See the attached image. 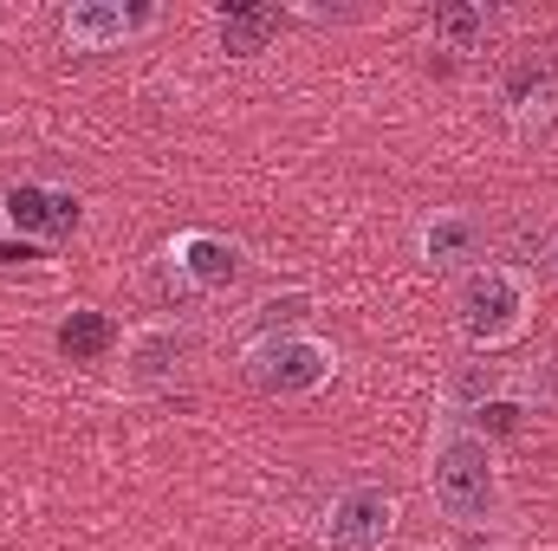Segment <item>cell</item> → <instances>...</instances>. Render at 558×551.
Segmentation results:
<instances>
[{
	"label": "cell",
	"instance_id": "1",
	"mask_svg": "<svg viewBox=\"0 0 558 551\" xmlns=\"http://www.w3.org/2000/svg\"><path fill=\"white\" fill-rule=\"evenodd\" d=\"M428 493L441 506V519L454 526H487L500 519V461H494V441L474 434L461 415H448L435 428V448H428Z\"/></svg>",
	"mask_w": 558,
	"mask_h": 551
},
{
	"label": "cell",
	"instance_id": "2",
	"mask_svg": "<svg viewBox=\"0 0 558 551\" xmlns=\"http://www.w3.org/2000/svg\"><path fill=\"white\" fill-rule=\"evenodd\" d=\"M526 311H533V292L513 267H474V273L454 285V325L474 351H500L526 331Z\"/></svg>",
	"mask_w": 558,
	"mask_h": 551
},
{
	"label": "cell",
	"instance_id": "3",
	"mask_svg": "<svg viewBox=\"0 0 558 551\" xmlns=\"http://www.w3.org/2000/svg\"><path fill=\"white\" fill-rule=\"evenodd\" d=\"M241 370L260 396H312L338 377V351L312 331H260L241 351Z\"/></svg>",
	"mask_w": 558,
	"mask_h": 551
},
{
	"label": "cell",
	"instance_id": "4",
	"mask_svg": "<svg viewBox=\"0 0 558 551\" xmlns=\"http://www.w3.org/2000/svg\"><path fill=\"white\" fill-rule=\"evenodd\" d=\"M390 532H397V493L377 487V480L344 487L318 519V546L325 551H384Z\"/></svg>",
	"mask_w": 558,
	"mask_h": 551
},
{
	"label": "cell",
	"instance_id": "5",
	"mask_svg": "<svg viewBox=\"0 0 558 551\" xmlns=\"http://www.w3.org/2000/svg\"><path fill=\"white\" fill-rule=\"evenodd\" d=\"M65 46H78V52H118V46H131L143 39L149 26H156V7H124V0H72L65 7Z\"/></svg>",
	"mask_w": 558,
	"mask_h": 551
},
{
	"label": "cell",
	"instance_id": "6",
	"mask_svg": "<svg viewBox=\"0 0 558 551\" xmlns=\"http://www.w3.org/2000/svg\"><path fill=\"white\" fill-rule=\"evenodd\" d=\"M189 357H195V331L175 325V318H162V325L131 331V344H124V377H131L137 390H162V383H175V377L189 370Z\"/></svg>",
	"mask_w": 558,
	"mask_h": 551
},
{
	"label": "cell",
	"instance_id": "7",
	"mask_svg": "<svg viewBox=\"0 0 558 551\" xmlns=\"http://www.w3.org/2000/svg\"><path fill=\"white\" fill-rule=\"evenodd\" d=\"M169 273H175V285H189V292H228L234 279L247 273V254L234 241L195 228V234H175L169 241Z\"/></svg>",
	"mask_w": 558,
	"mask_h": 551
},
{
	"label": "cell",
	"instance_id": "8",
	"mask_svg": "<svg viewBox=\"0 0 558 551\" xmlns=\"http://www.w3.org/2000/svg\"><path fill=\"white\" fill-rule=\"evenodd\" d=\"M0 215L20 228V241H59V234H72L78 228V195H65V188H46V182H13L7 188V201H0Z\"/></svg>",
	"mask_w": 558,
	"mask_h": 551
},
{
	"label": "cell",
	"instance_id": "9",
	"mask_svg": "<svg viewBox=\"0 0 558 551\" xmlns=\"http://www.w3.org/2000/svg\"><path fill=\"white\" fill-rule=\"evenodd\" d=\"M481 241H487V228L474 221V215H461V208H441V215H428L416 234L422 260L428 267H461V260H474L481 254Z\"/></svg>",
	"mask_w": 558,
	"mask_h": 551
},
{
	"label": "cell",
	"instance_id": "10",
	"mask_svg": "<svg viewBox=\"0 0 558 551\" xmlns=\"http://www.w3.org/2000/svg\"><path fill=\"white\" fill-rule=\"evenodd\" d=\"M215 33H221V52L254 59V52H267V39L279 33V7H221Z\"/></svg>",
	"mask_w": 558,
	"mask_h": 551
},
{
	"label": "cell",
	"instance_id": "11",
	"mask_svg": "<svg viewBox=\"0 0 558 551\" xmlns=\"http://www.w3.org/2000/svg\"><path fill=\"white\" fill-rule=\"evenodd\" d=\"M111 344H118V318H111V311H92V305L65 311V325H59V351H65L72 364H98Z\"/></svg>",
	"mask_w": 558,
	"mask_h": 551
},
{
	"label": "cell",
	"instance_id": "12",
	"mask_svg": "<svg viewBox=\"0 0 558 551\" xmlns=\"http://www.w3.org/2000/svg\"><path fill=\"white\" fill-rule=\"evenodd\" d=\"M500 98H507V111H513V118H526L533 105H553V59L520 52V59L500 72Z\"/></svg>",
	"mask_w": 558,
	"mask_h": 551
},
{
	"label": "cell",
	"instance_id": "13",
	"mask_svg": "<svg viewBox=\"0 0 558 551\" xmlns=\"http://www.w3.org/2000/svg\"><path fill=\"white\" fill-rule=\"evenodd\" d=\"M428 26H435V39H441L448 52H481V46H487L494 13H487V7H474V0H441Z\"/></svg>",
	"mask_w": 558,
	"mask_h": 551
},
{
	"label": "cell",
	"instance_id": "14",
	"mask_svg": "<svg viewBox=\"0 0 558 551\" xmlns=\"http://www.w3.org/2000/svg\"><path fill=\"white\" fill-rule=\"evenodd\" d=\"M494 396H507V377H500V370H461V377H454V383H448V403H454V409H481V403H494Z\"/></svg>",
	"mask_w": 558,
	"mask_h": 551
},
{
	"label": "cell",
	"instance_id": "15",
	"mask_svg": "<svg viewBox=\"0 0 558 551\" xmlns=\"http://www.w3.org/2000/svg\"><path fill=\"white\" fill-rule=\"evenodd\" d=\"M461 421H468V415H461ZM520 421H526V403H520V396H494V403H481V409H474L468 428H474V434H513Z\"/></svg>",
	"mask_w": 558,
	"mask_h": 551
},
{
	"label": "cell",
	"instance_id": "16",
	"mask_svg": "<svg viewBox=\"0 0 558 551\" xmlns=\"http://www.w3.org/2000/svg\"><path fill=\"white\" fill-rule=\"evenodd\" d=\"M33 260H46L33 241H13V247H0V267H33Z\"/></svg>",
	"mask_w": 558,
	"mask_h": 551
},
{
	"label": "cell",
	"instance_id": "17",
	"mask_svg": "<svg viewBox=\"0 0 558 551\" xmlns=\"http://www.w3.org/2000/svg\"><path fill=\"white\" fill-rule=\"evenodd\" d=\"M553 260H558V247H553Z\"/></svg>",
	"mask_w": 558,
	"mask_h": 551
}]
</instances>
